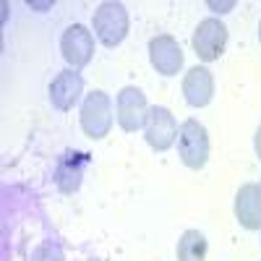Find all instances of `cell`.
I'll use <instances>...</instances> for the list:
<instances>
[{"instance_id": "obj_16", "label": "cell", "mask_w": 261, "mask_h": 261, "mask_svg": "<svg viewBox=\"0 0 261 261\" xmlns=\"http://www.w3.org/2000/svg\"><path fill=\"white\" fill-rule=\"evenodd\" d=\"M253 149H256V157L261 160V123L256 128V136H253Z\"/></svg>"}, {"instance_id": "obj_18", "label": "cell", "mask_w": 261, "mask_h": 261, "mask_svg": "<svg viewBox=\"0 0 261 261\" xmlns=\"http://www.w3.org/2000/svg\"><path fill=\"white\" fill-rule=\"evenodd\" d=\"M258 42H261V24H258Z\"/></svg>"}, {"instance_id": "obj_2", "label": "cell", "mask_w": 261, "mask_h": 261, "mask_svg": "<svg viewBox=\"0 0 261 261\" xmlns=\"http://www.w3.org/2000/svg\"><path fill=\"white\" fill-rule=\"evenodd\" d=\"M128 27L130 18L123 3H115V0H107V3H99L94 16H92V29L94 37L102 42L105 47H118L120 42L128 37Z\"/></svg>"}, {"instance_id": "obj_8", "label": "cell", "mask_w": 261, "mask_h": 261, "mask_svg": "<svg viewBox=\"0 0 261 261\" xmlns=\"http://www.w3.org/2000/svg\"><path fill=\"white\" fill-rule=\"evenodd\" d=\"M149 113L146 105V94L139 89V86H123L115 97V120L118 125L125 130V134H136L139 128H144Z\"/></svg>"}, {"instance_id": "obj_11", "label": "cell", "mask_w": 261, "mask_h": 261, "mask_svg": "<svg viewBox=\"0 0 261 261\" xmlns=\"http://www.w3.org/2000/svg\"><path fill=\"white\" fill-rule=\"evenodd\" d=\"M235 220L243 230H261V183H243L235 193Z\"/></svg>"}, {"instance_id": "obj_15", "label": "cell", "mask_w": 261, "mask_h": 261, "mask_svg": "<svg viewBox=\"0 0 261 261\" xmlns=\"http://www.w3.org/2000/svg\"><path fill=\"white\" fill-rule=\"evenodd\" d=\"M214 13H227V11H232L235 8V0H230V3H217V0H209V3H206Z\"/></svg>"}, {"instance_id": "obj_1", "label": "cell", "mask_w": 261, "mask_h": 261, "mask_svg": "<svg viewBox=\"0 0 261 261\" xmlns=\"http://www.w3.org/2000/svg\"><path fill=\"white\" fill-rule=\"evenodd\" d=\"M113 99L107 92L102 89H94L84 97L81 102V113H79V123H81V130L84 136H89L92 141H102L105 136H110L113 130Z\"/></svg>"}, {"instance_id": "obj_17", "label": "cell", "mask_w": 261, "mask_h": 261, "mask_svg": "<svg viewBox=\"0 0 261 261\" xmlns=\"http://www.w3.org/2000/svg\"><path fill=\"white\" fill-rule=\"evenodd\" d=\"M29 8H50L53 3H32V0H29V3H27Z\"/></svg>"}, {"instance_id": "obj_3", "label": "cell", "mask_w": 261, "mask_h": 261, "mask_svg": "<svg viewBox=\"0 0 261 261\" xmlns=\"http://www.w3.org/2000/svg\"><path fill=\"white\" fill-rule=\"evenodd\" d=\"M178 157L188 170L199 172L209 162V130L196 118H188L178 128Z\"/></svg>"}, {"instance_id": "obj_12", "label": "cell", "mask_w": 261, "mask_h": 261, "mask_svg": "<svg viewBox=\"0 0 261 261\" xmlns=\"http://www.w3.org/2000/svg\"><path fill=\"white\" fill-rule=\"evenodd\" d=\"M183 99L191 107H206L214 99V76L206 65H193L183 76Z\"/></svg>"}, {"instance_id": "obj_19", "label": "cell", "mask_w": 261, "mask_h": 261, "mask_svg": "<svg viewBox=\"0 0 261 261\" xmlns=\"http://www.w3.org/2000/svg\"><path fill=\"white\" fill-rule=\"evenodd\" d=\"M86 261H102V258H86Z\"/></svg>"}, {"instance_id": "obj_10", "label": "cell", "mask_w": 261, "mask_h": 261, "mask_svg": "<svg viewBox=\"0 0 261 261\" xmlns=\"http://www.w3.org/2000/svg\"><path fill=\"white\" fill-rule=\"evenodd\" d=\"M47 92H50V102H53L55 110L68 113V110H73V107L79 105V99L84 94V79H81L79 71L65 68V71H60L50 81V89Z\"/></svg>"}, {"instance_id": "obj_5", "label": "cell", "mask_w": 261, "mask_h": 261, "mask_svg": "<svg viewBox=\"0 0 261 261\" xmlns=\"http://www.w3.org/2000/svg\"><path fill=\"white\" fill-rule=\"evenodd\" d=\"M60 55L68 63V68H86L94 58V34L84 24H71L60 37Z\"/></svg>"}, {"instance_id": "obj_4", "label": "cell", "mask_w": 261, "mask_h": 261, "mask_svg": "<svg viewBox=\"0 0 261 261\" xmlns=\"http://www.w3.org/2000/svg\"><path fill=\"white\" fill-rule=\"evenodd\" d=\"M178 120L170 107L165 105H151L146 120H144V139L154 151H167L178 141Z\"/></svg>"}, {"instance_id": "obj_6", "label": "cell", "mask_w": 261, "mask_h": 261, "mask_svg": "<svg viewBox=\"0 0 261 261\" xmlns=\"http://www.w3.org/2000/svg\"><path fill=\"white\" fill-rule=\"evenodd\" d=\"M191 45H193V53L199 55V60H204V63L220 60L222 53H225V45H227V27L220 18L209 16V18L199 21Z\"/></svg>"}, {"instance_id": "obj_13", "label": "cell", "mask_w": 261, "mask_h": 261, "mask_svg": "<svg viewBox=\"0 0 261 261\" xmlns=\"http://www.w3.org/2000/svg\"><path fill=\"white\" fill-rule=\"evenodd\" d=\"M206 235L201 230H186L178 241V261H204L206 258Z\"/></svg>"}, {"instance_id": "obj_7", "label": "cell", "mask_w": 261, "mask_h": 261, "mask_svg": "<svg viewBox=\"0 0 261 261\" xmlns=\"http://www.w3.org/2000/svg\"><path fill=\"white\" fill-rule=\"evenodd\" d=\"M92 165V154L89 151H76V149H65L63 154L58 157L55 162V170H53V180L58 186L60 193L71 196L81 188V180H84V172L86 167Z\"/></svg>"}, {"instance_id": "obj_9", "label": "cell", "mask_w": 261, "mask_h": 261, "mask_svg": "<svg viewBox=\"0 0 261 261\" xmlns=\"http://www.w3.org/2000/svg\"><path fill=\"white\" fill-rule=\"evenodd\" d=\"M149 63L160 76H178L183 68V50L172 34H157L149 39Z\"/></svg>"}, {"instance_id": "obj_14", "label": "cell", "mask_w": 261, "mask_h": 261, "mask_svg": "<svg viewBox=\"0 0 261 261\" xmlns=\"http://www.w3.org/2000/svg\"><path fill=\"white\" fill-rule=\"evenodd\" d=\"M34 261H65V256H63V248L55 241H45L34 251Z\"/></svg>"}]
</instances>
